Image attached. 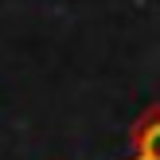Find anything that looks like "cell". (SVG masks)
Segmentation results:
<instances>
[{
  "mask_svg": "<svg viewBox=\"0 0 160 160\" xmlns=\"http://www.w3.org/2000/svg\"><path fill=\"white\" fill-rule=\"evenodd\" d=\"M129 160H160V102H148L129 125Z\"/></svg>",
  "mask_w": 160,
  "mask_h": 160,
  "instance_id": "obj_1",
  "label": "cell"
}]
</instances>
